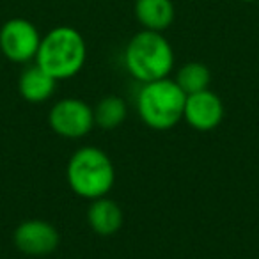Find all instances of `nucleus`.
Wrapping results in <instances>:
<instances>
[{"instance_id":"1","label":"nucleus","mask_w":259,"mask_h":259,"mask_svg":"<svg viewBox=\"0 0 259 259\" xmlns=\"http://www.w3.org/2000/svg\"><path fill=\"white\" fill-rule=\"evenodd\" d=\"M87 61L83 36L69 25H59L41 37L36 64L55 80H68L82 71Z\"/></svg>"},{"instance_id":"2","label":"nucleus","mask_w":259,"mask_h":259,"mask_svg":"<svg viewBox=\"0 0 259 259\" xmlns=\"http://www.w3.org/2000/svg\"><path fill=\"white\" fill-rule=\"evenodd\" d=\"M124 68L137 82L148 83L169 78L174 68V50L162 32L144 30L135 34L124 48Z\"/></svg>"},{"instance_id":"3","label":"nucleus","mask_w":259,"mask_h":259,"mask_svg":"<svg viewBox=\"0 0 259 259\" xmlns=\"http://www.w3.org/2000/svg\"><path fill=\"white\" fill-rule=\"evenodd\" d=\"M66 180L78 197H105L115 183V167L105 151L96 146L80 148L71 155L66 167Z\"/></svg>"},{"instance_id":"4","label":"nucleus","mask_w":259,"mask_h":259,"mask_svg":"<svg viewBox=\"0 0 259 259\" xmlns=\"http://www.w3.org/2000/svg\"><path fill=\"white\" fill-rule=\"evenodd\" d=\"M187 94L176 80L162 78L142 83L137 93V112L141 121L153 130H170L183 119Z\"/></svg>"},{"instance_id":"5","label":"nucleus","mask_w":259,"mask_h":259,"mask_svg":"<svg viewBox=\"0 0 259 259\" xmlns=\"http://www.w3.org/2000/svg\"><path fill=\"white\" fill-rule=\"evenodd\" d=\"M41 45L37 27L27 18H11L0 27V54L16 64L36 61Z\"/></svg>"},{"instance_id":"6","label":"nucleus","mask_w":259,"mask_h":259,"mask_svg":"<svg viewBox=\"0 0 259 259\" xmlns=\"http://www.w3.org/2000/svg\"><path fill=\"white\" fill-rule=\"evenodd\" d=\"M48 122L59 137L82 139L94 126V110L78 98L59 100L48 114Z\"/></svg>"},{"instance_id":"7","label":"nucleus","mask_w":259,"mask_h":259,"mask_svg":"<svg viewBox=\"0 0 259 259\" xmlns=\"http://www.w3.org/2000/svg\"><path fill=\"white\" fill-rule=\"evenodd\" d=\"M16 248L27 255H47L57 248L61 236L52 224L45 220H25L13 234Z\"/></svg>"},{"instance_id":"8","label":"nucleus","mask_w":259,"mask_h":259,"mask_svg":"<svg viewBox=\"0 0 259 259\" xmlns=\"http://www.w3.org/2000/svg\"><path fill=\"white\" fill-rule=\"evenodd\" d=\"M183 119L197 132L215 130L224 119L222 100L209 89L188 94L185 101Z\"/></svg>"},{"instance_id":"9","label":"nucleus","mask_w":259,"mask_h":259,"mask_svg":"<svg viewBox=\"0 0 259 259\" xmlns=\"http://www.w3.org/2000/svg\"><path fill=\"white\" fill-rule=\"evenodd\" d=\"M55 87H57V80L48 75L43 68H39L36 62L27 66L18 80L20 94L29 103H43L50 100L55 93Z\"/></svg>"},{"instance_id":"10","label":"nucleus","mask_w":259,"mask_h":259,"mask_svg":"<svg viewBox=\"0 0 259 259\" xmlns=\"http://www.w3.org/2000/svg\"><path fill=\"white\" fill-rule=\"evenodd\" d=\"M135 16L144 30L163 32L174 22L172 0H135Z\"/></svg>"},{"instance_id":"11","label":"nucleus","mask_w":259,"mask_h":259,"mask_svg":"<svg viewBox=\"0 0 259 259\" xmlns=\"http://www.w3.org/2000/svg\"><path fill=\"white\" fill-rule=\"evenodd\" d=\"M87 222L91 229L100 236H112L122 226V209L119 204L107 195L94 199L87 211Z\"/></svg>"},{"instance_id":"12","label":"nucleus","mask_w":259,"mask_h":259,"mask_svg":"<svg viewBox=\"0 0 259 259\" xmlns=\"http://www.w3.org/2000/svg\"><path fill=\"white\" fill-rule=\"evenodd\" d=\"M94 110V124L103 130H114L122 124L128 115L126 101L119 96H107L96 103Z\"/></svg>"},{"instance_id":"13","label":"nucleus","mask_w":259,"mask_h":259,"mask_svg":"<svg viewBox=\"0 0 259 259\" xmlns=\"http://www.w3.org/2000/svg\"><path fill=\"white\" fill-rule=\"evenodd\" d=\"M209 82H211V73H209L208 66L202 62H187L178 69L176 83L187 96L208 89Z\"/></svg>"},{"instance_id":"14","label":"nucleus","mask_w":259,"mask_h":259,"mask_svg":"<svg viewBox=\"0 0 259 259\" xmlns=\"http://www.w3.org/2000/svg\"><path fill=\"white\" fill-rule=\"evenodd\" d=\"M236 2H243V4H252V2H259V0H236Z\"/></svg>"}]
</instances>
